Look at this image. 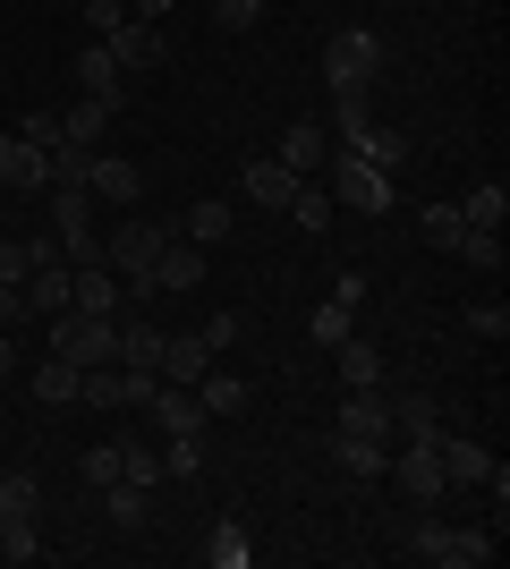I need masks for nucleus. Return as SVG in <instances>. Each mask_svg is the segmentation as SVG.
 <instances>
[{"mask_svg": "<svg viewBox=\"0 0 510 569\" xmlns=\"http://www.w3.org/2000/svg\"><path fill=\"white\" fill-rule=\"evenodd\" d=\"M43 349L69 357V366H111V357H120V315H77V307H60V315H43Z\"/></svg>", "mask_w": 510, "mask_h": 569, "instance_id": "obj_1", "label": "nucleus"}, {"mask_svg": "<svg viewBox=\"0 0 510 569\" xmlns=\"http://www.w3.org/2000/svg\"><path fill=\"white\" fill-rule=\"evenodd\" d=\"M409 561H434V569H486V561H493V527H442L434 510H417V527H409Z\"/></svg>", "mask_w": 510, "mask_h": 569, "instance_id": "obj_2", "label": "nucleus"}, {"mask_svg": "<svg viewBox=\"0 0 510 569\" xmlns=\"http://www.w3.org/2000/svg\"><path fill=\"white\" fill-rule=\"evenodd\" d=\"M323 188H332V204H349V213H391V204H400L391 170H374L366 153H349V144H332V162H323Z\"/></svg>", "mask_w": 510, "mask_h": 569, "instance_id": "obj_3", "label": "nucleus"}, {"mask_svg": "<svg viewBox=\"0 0 510 569\" xmlns=\"http://www.w3.org/2000/svg\"><path fill=\"white\" fill-rule=\"evenodd\" d=\"M383 77V43H374V26H340L332 43H323V86L332 94H366Z\"/></svg>", "mask_w": 510, "mask_h": 569, "instance_id": "obj_4", "label": "nucleus"}, {"mask_svg": "<svg viewBox=\"0 0 510 569\" xmlns=\"http://www.w3.org/2000/svg\"><path fill=\"white\" fill-rule=\"evenodd\" d=\"M162 238H179L162 213H153V221H146V213H128L120 230L102 238V263H111L120 281H153V256H162Z\"/></svg>", "mask_w": 510, "mask_h": 569, "instance_id": "obj_5", "label": "nucleus"}, {"mask_svg": "<svg viewBox=\"0 0 510 569\" xmlns=\"http://www.w3.org/2000/svg\"><path fill=\"white\" fill-rule=\"evenodd\" d=\"M391 485H400V501H417V510H442V493H451V476H442L434 442H391Z\"/></svg>", "mask_w": 510, "mask_h": 569, "instance_id": "obj_6", "label": "nucleus"}, {"mask_svg": "<svg viewBox=\"0 0 510 569\" xmlns=\"http://www.w3.org/2000/svg\"><path fill=\"white\" fill-rule=\"evenodd\" d=\"M340 442H400V426H391V391L374 382V391H340V417H332Z\"/></svg>", "mask_w": 510, "mask_h": 569, "instance_id": "obj_7", "label": "nucleus"}, {"mask_svg": "<svg viewBox=\"0 0 510 569\" xmlns=\"http://www.w3.org/2000/svg\"><path fill=\"white\" fill-rule=\"evenodd\" d=\"M69 307L77 315H128V281L111 263H69Z\"/></svg>", "mask_w": 510, "mask_h": 569, "instance_id": "obj_8", "label": "nucleus"}, {"mask_svg": "<svg viewBox=\"0 0 510 569\" xmlns=\"http://www.w3.org/2000/svg\"><path fill=\"white\" fill-rule=\"evenodd\" d=\"M111 60H120L128 77H153V69H170V34L146 26V18H128L120 34H111Z\"/></svg>", "mask_w": 510, "mask_h": 569, "instance_id": "obj_9", "label": "nucleus"}, {"mask_svg": "<svg viewBox=\"0 0 510 569\" xmlns=\"http://www.w3.org/2000/svg\"><path fill=\"white\" fill-rule=\"evenodd\" d=\"M272 162L290 170V179H323V162H332V128H316V119H290V137H281V153Z\"/></svg>", "mask_w": 510, "mask_h": 569, "instance_id": "obj_10", "label": "nucleus"}, {"mask_svg": "<svg viewBox=\"0 0 510 569\" xmlns=\"http://www.w3.org/2000/svg\"><path fill=\"white\" fill-rule=\"evenodd\" d=\"M86 196H94V204H137V196H146V170L128 162V153H94V162H86Z\"/></svg>", "mask_w": 510, "mask_h": 569, "instance_id": "obj_11", "label": "nucleus"}, {"mask_svg": "<svg viewBox=\"0 0 510 569\" xmlns=\"http://www.w3.org/2000/svg\"><path fill=\"white\" fill-rule=\"evenodd\" d=\"M146 417H153V433H162V442H170V433H204V426H213V417L196 408V391H188V382H153Z\"/></svg>", "mask_w": 510, "mask_h": 569, "instance_id": "obj_12", "label": "nucleus"}, {"mask_svg": "<svg viewBox=\"0 0 510 569\" xmlns=\"http://www.w3.org/2000/svg\"><path fill=\"white\" fill-rule=\"evenodd\" d=\"M77 94H102L111 111H128V69L111 60V43H86V51H77Z\"/></svg>", "mask_w": 510, "mask_h": 569, "instance_id": "obj_13", "label": "nucleus"}, {"mask_svg": "<svg viewBox=\"0 0 510 569\" xmlns=\"http://www.w3.org/2000/svg\"><path fill=\"white\" fill-rule=\"evenodd\" d=\"M111 366H128V375H153V366H162V323H153L146 307L120 315V357H111Z\"/></svg>", "mask_w": 510, "mask_h": 569, "instance_id": "obj_14", "label": "nucleus"}, {"mask_svg": "<svg viewBox=\"0 0 510 569\" xmlns=\"http://www.w3.org/2000/svg\"><path fill=\"white\" fill-rule=\"evenodd\" d=\"M434 459H442L451 485H493V451H486V442H468V433H451V426L434 433Z\"/></svg>", "mask_w": 510, "mask_h": 569, "instance_id": "obj_15", "label": "nucleus"}, {"mask_svg": "<svg viewBox=\"0 0 510 569\" xmlns=\"http://www.w3.org/2000/svg\"><path fill=\"white\" fill-rule=\"evenodd\" d=\"M204 281V247H188V238H162V256H153V289H196Z\"/></svg>", "mask_w": 510, "mask_h": 569, "instance_id": "obj_16", "label": "nucleus"}, {"mask_svg": "<svg viewBox=\"0 0 510 569\" xmlns=\"http://www.w3.org/2000/svg\"><path fill=\"white\" fill-rule=\"evenodd\" d=\"M204 366H213V349H204V332H162V366H153V375H162V382H196V375H204Z\"/></svg>", "mask_w": 510, "mask_h": 569, "instance_id": "obj_17", "label": "nucleus"}, {"mask_svg": "<svg viewBox=\"0 0 510 569\" xmlns=\"http://www.w3.org/2000/svg\"><path fill=\"white\" fill-rule=\"evenodd\" d=\"M239 188L256 196V204H272V213H290V196H298V179H290V170H281V162H272V153H256V162L239 170Z\"/></svg>", "mask_w": 510, "mask_h": 569, "instance_id": "obj_18", "label": "nucleus"}, {"mask_svg": "<svg viewBox=\"0 0 510 569\" xmlns=\"http://www.w3.org/2000/svg\"><path fill=\"white\" fill-rule=\"evenodd\" d=\"M332 366H340V391H374V382H391V366H383L374 349H366L358 332H349V340L332 349Z\"/></svg>", "mask_w": 510, "mask_h": 569, "instance_id": "obj_19", "label": "nucleus"}, {"mask_svg": "<svg viewBox=\"0 0 510 569\" xmlns=\"http://www.w3.org/2000/svg\"><path fill=\"white\" fill-rule=\"evenodd\" d=\"M188 391H196V408H204V417H239V408H247V382H239V375H221V357L188 382Z\"/></svg>", "mask_w": 510, "mask_h": 569, "instance_id": "obj_20", "label": "nucleus"}, {"mask_svg": "<svg viewBox=\"0 0 510 569\" xmlns=\"http://www.w3.org/2000/svg\"><path fill=\"white\" fill-rule=\"evenodd\" d=\"M26 382H34V400H43V408H77V382H86V366H69V357H51V349H43V366H34Z\"/></svg>", "mask_w": 510, "mask_h": 569, "instance_id": "obj_21", "label": "nucleus"}, {"mask_svg": "<svg viewBox=\"0 0 510 569\" xmlns=\"http://www.w3.org/2000/svg\"><path fill=\"white\" fill-rule=\"evenodd\" d=\"M230 221H239V213H230L221 196H204V204H188V213L170 221V230L188 238V247H221V238H230Z\"/></svg>", "mask_w": 510, "mask_h": 569, "instance_id": "obj_22", "label": "nucleus"}, {"mask_svg": "<svg viewBox=\"0 0 510 569\" xmlns=\"http://www.w3.org/2000/svg\"><path fill=\"white\" fill-rule=\"evenodd\" d=\"M102 527H111V536H137V527H146V485H102Z\"/></svg>", "mask_w": 510, "mask_h": 569, "instance_id": "obj_23", "label": "nucleus"}, {"mask_svg": "<svg viewBox=\"0 0 510 569\" xmlns=\"http://www.w3.org/2000/svg\"><path fill=\"white\" fill-rule=\"evenodd\" d=\"M111 119H120V111H111V102H102V94H77V111H60V137L94 153V137H102V128H111Z\"/></svg>", "mask_w": 510, "mask_h": 569, "instance_id": "obj_24", "label": "nucleus"}, {"mask_svg": "<svg viewBox=\"0 0 510 569\" xmlns=\"http://www.w3.org/2000/svg\"><path fill=\"white\" fill-rule=\"evenodd\" d=\"M332 213H340L332 188H323V179H298V196H290V221H298V230L323 238V230H332Z\"/></svg>", "mask_w": 510, "mask_h": 569, "instance_id": "obj_25", "label": "nucleus"}, {"mask_svg": "<svg viewBox=\"0 0 510 569\" xmlns=\"http://www.w3.org/2000/svg\"><path fill=\"white\" fill-rule=\"evenodd\" d=\"M332 459H340V476H358V485H383L391 442H340V433H332Z\"/></svg>", "mask_w": 510, "mask_h": 569, "instance_id": "obj_26", "label": "nucleus"}, {"mask_svg": "<svg viewBox=\"0 0 510 569\" xmlns=\"http://www.w3.org/2000/svg\"><path fill=\"white\" fill-rule=\"evenodd\" d=\"M256 561V536H247L239 519H221L213 536H204V569H247Z\"/></svg>", "mask_w": 510, "mask_h": 569, "instance_id": "obj_27", "label": "nucleus"}, {"mask_svg": "<svg viewBox=\"0 0 510 569\" xmlns=\"http://www.w3.org/2000/svg\"><path fill=\"white\" fill-rule=\"evenodd\" d=\"M26 307H34V315L69 307V263H34V272H26Z\"/></svg>", "mask_w": 510, "mask_h": 569, "instance_id": "obj_28", "label": "nucleus"}, {"mask_svg": "<svg viewBox=\"0 0 510 569\" xmlns=\"http://www.w3.org/2000/svg\"><path fill=\"white\" fill-rule=\"evenodd\" d=\"M86 162H94V153H86V144H43V188H86Z\"/></svg>", "mask_w": 510, "mask_h": 569, "instance_id": "obj_29", "label": "nucleus"}, {"mask_svg": "<svg viewBox=\"0 0 510 569\" xmlns=\"http://www.w3.org/2000/svg\"><path fill=\"white\" fill-rule=\"evenodd\" d=\"M77 408H128V375H120V366H86V382H77Z\"/></svg>", "mask_w": 510, "mask_h": 569, "instance_id": "obj_30", "label": "nucleus"}, {"mask_svg": "<svg viewBox=\"0 0 510 569\" xmlns=\"http://www.w3.org/2000/svg\"><path fill=\"white\" fill-rule=\"evenodd\" d=\"M502 213H510V188H502V179L460 196V221H468V230H502Z\"/></svg>", "mask_w": 510, "mask_h": 569, "instance_id": "obj_31", "label": "nucleus"}, {"mask_svg": "<svg viewBox=\"0 0 510 569\" xmlns=\"http://www.w3.org/2000/svg\"><path fill=\"white\" fill-rule=\"evenodd\" d=\"M349 332H358V307H340V298H323V307L307 315V340H316V349H340Z\"/></svg>", "mask_w": 510, "mask_h": 569, "instance_id": "obj_32", "label": "nucleus"}, {"mask_svg": "<svg viewBox=\"0 0 510 569\" xmlns=\"http://www.w3.org/2000/svg\"><path fill=\"white\" fill-rule=\"evenodd\" d=\"M349 153H366L374 170H400V162H409V137H400V128H366V137L349 144Z\"/></svg>", "mask_w": 510, "mask_h": 569, "instance_id": "obj_33", "label": "nucleus"}, {"mask_svg": "<svg viewBox=\"0 0 510 569\" xmlns=\"http://www.w3.org/2000/svg\"><path fill=\"white\" fill-rule=\"evenodd\" d=\"M43 527H34V519H0V561H43Z\"/></svg>", "mask_w": 510, "mask_h": 569, "instance_id": "obj_34", "label": "nucleus"}, {"mask_svg": "<svg viewBox=\"0 0 510 569\" xmlns=\"http://www.w3.org/2000/svg\"><path fill=\"white\" fill-rule=\"evenodd\" d=\"M0 519H43V485L34 476H0Z\"/></svg>", "mask_w": 510, "mask_h": 569, "instance_id": "obj_35", "label": "nucleus"}, {"mask_svg": "<svg viewBox=\"0 0 510 569\" xmlns=\"http://www.w3.org/2000/svg\"><path fill=\"white\" fill-rule=\"evenodd\" d=\"M451 256L477 263V272H502V230H460V238H451Z\"/></svg>", "mask_w": 510, "mask_h": 569, "instance_id": "obj_36", "label": "nucleus"}, {"mask_svg": "<svg viewBox=\"0 0 510 569\" xmlns=\"http://www.w3.org/2000/svg\"><path fill=\"white\" fill-rule=\"evenodd\" d=\"M120 476L153 493V485H162V451H153V442H120Z\"/></svg>", "mask_w": 510, "mask_h": 569, "instance_id": "obj_37", "label": "nucleus"}, {"mask_svg": "<svg viewBox=\"0 0 510 569\" xmlns=\"http://www.w3.org/2000/svg\"><path fill=\"white\" fill-rule=\"evenodd\" d=\"M128 26V0H86V43H111Z\"/></svg>", "mask_w": 510, "mask_h": 569, "instance_id": "obj_38", "label": "nucleus"}, {"mask_svg": "<svg viewBox=\"0 0 510 569\" xmlns=\"http://www.w3.org/2000/svg\"><path fill=\"white\" fill-rule=\"evenodd\" d=\"M213 26L221 34H256V26H264V0H213Z\"/></svg>", "mask_w": 510, "mask_h": 569, "instance_id": "obj_39", "label": "nucleus"}, {"mask_svg": "<svg viewBox=\"0 0 510 569\" xmlns=\"http://www.w3.org/2000/svg\"><path fill=\"white\" fill-rule=\"evenodd\" d=\"M460 323H468L477 340H502V332H510V307H502V298H477V307H468Z\"/></svg>", "mask_w": 510, "mask_h": 569, "instance_id": "obj_40", "label": "nucleus"}, {"mask_svg": "<svg viewBox=\"0 0 510 569\" xmlns=\"http://www.w3.org/2000/svg\"><path fill=\"white\" fill-rule=\"evenodd\" d=\"M86 485H120V442H94V451H86Z\"/></svg>", "mask_w": 510, "mask_h": 569, "instance_id": "obj_41", "label": "nucleus"}, {"mask_svg": "<svg viewBox=\"0 0 510 569\" xmlns=\"http://www.w3.org/2000/svg\"><path fill=\"white\" fill-rule=\"evenodd\" d=\"M18 137L34 144V153H43V144H60V111H26V119H18Z\"/></svg>", "mask_w": 510, "mask_h": 569, "instance_id": "obj_42", "label": "nucleus"}, {"mask_svg": "<svg viewBox=\"0 0 510 569\" xmlns=\"http://www.w3.org/2000/svg\"><path fill=\"white\" fill-rule=\"evenodd\" d=\"M460 230H468V221H460V204H426V238H434V247H451Z\"/></svg>", "mask_w": 510, "mask_h": 569, "instance_id": "obj_43", "label": "nucleus"}, {"mask_svg": "<svg viewBox=\"0 0 510 569\" xmlns=\"http://www.w3.org/2000/svg\"><path fill=\"white\" fill-rule=\"evenodd\" d=\"M0 289H26V238H0Z\"/></svg>", "mask_w": 510, "mask_h": 569, "instance_id": "obj_44", "label": "nucleus"}, {"mask_svg": "<svg viewBox=\"0 0 510 569\" xmlns=\"http://www.w3.org/2000/svg\"><path fill=\"white\" fill-rule=\"evenodd\" d=\"M230 340H239V315L221 307V315H213V323H204V349H213V357H221V349H230Z\"/></svg>", "mask_w": 510, "mask_h": 569, "instance_id": "obj_45", "label": "nucleus"}, {"mask_svg": "<svg viewBox=\"0 0 510 569\" xmlns=\"http://www.w3.org/2000/svg\"><path fill=\"white\" fill-rule=\"evenodd\" d=\"M170 9H179V0H128V18H146V26H162Z\"/></svg>", "mask_w": 510, "mask_h": 569, "instance_id": "obj_46", "label": "nucleus"}, {"mask_svg": "<svg viewBox=\"0 0 510 569\" xmlns=\"http://www.w3.org/2000/svg\"><path fill=\"white\" fill-rule=\"evenodd\" d=\"M18 307H26V289H0V332L18 323Z\"/></svg>", "mask_w": 510, "mask_h": 569, "instance_id": "obj_47", "label": "nucleus"}, {"mask_svg": "<svg viewBox=\"0 0 510 569\" xmlns=\"http://www.w3.org/2000/svg\"><path fill=\"white\" fill-rule=\"evenodd\" d=\"M9 375H18V349H9V340H0V382H9Z\"/></svg>", "mask_w": 510, "mask_h": 569, "instance_id": "obj_48", "label": "nucleus"}]
</instances>
